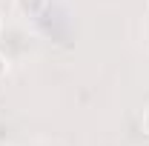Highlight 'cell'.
Returning a JSON list of instances; mask_svg holds the SVG:
<instances>
[]
</instances>
